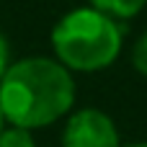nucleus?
<instances>
[{"label":"nucleus","instance_id":"nucleus-2","mask_svg":"<svg viewBox=\"0 0 147 147\" xmlns=\"http://www.w3.org/2000/svg\"><path fill=\"white\" fill-rule=\"evenodd\" d=\"M57 62L67 70L96 72L109 67L121 52V28L96 8L70 10L52 28Z\"/></svg>","mask_w":147,"mask_h":147},{"label":"nucleus","instance_id":"nucleus-4","mask_svg":"<svg viewBox=\"0 0 147 147\" xmlns=\"http://www.w3.org/2000/svg\"><path fill=\"white\" fill-rule=\"evenodd\" d=\"M96 10L106 13L109 18H132L145 8L147 0H90Z\"/></svg>","mask_w":147,"mask_h":147},{"label":"nucleus","instance_id":"nucleus-3","mask_svg":"<svg viewBox=\"0 0 147 147\" xmlns=\"http://www.w3.org/2000/svg\"><path fill=\"white\" fill-rule=\"evenodd\" d=\"M62 147H119V132L103 111L83 109L67 119Z\"/></svg>","mask_w":147,"mask_h":147},{"label":"nucleus","instance_id":"nucleus-5","mask_svg":"<svg viewBox=\"0 0 147 147\" xmlns=\"http://www.w3.org/2000/svg\"><path fill=\"white\" fill-rule=\"evenodd\" d=\"M0 147H36L34 137L28 129H18V127H10L0 132Z\"/></svg>","mask_w":147,"mask_h":147},{"label":"nucleus","instance_id":"nucleus-8","mask_svg":"<svg viewBox=\"0 0 147 147\" xmlns=\"http://www.w3.org/2000/svg\"><path fill=\"white\" fill-rule=\"evenodd\" d=\"M3 127H5V119H3V111H0V132H3Z\"/></svg>","mask_w":147,"mask_h":147},{"label":"nucleus","instance_id":"nucleus-6","mask_svg":"<svg viewBox=\"0 0 147 147\" xmlns=\"http://www.w3.org/2000/svg\"><path fill=\"white\" fill-rule=\"evenodd\" d=\"M132 65L137 72H142L147 78V34H142L134 44V52H132Z\"/></svg>","mask_w":147,"mask_h":147},{"label":"nucleus","instance_id":"nucleus-9","mask_svg":"<svg viewBox=\"0 0 147 147\" xmlns=\"http://www.w3.org/2000/svg\"><path fill=\"white\" fill-rule=\"evenodd\" d=\"M127 147H147V142H137V145H127Z\"/></svg>","mask_w":147,"mask_h":147},{"label":"nucleus","instance_id":"nucleus-7","mask_svg":"<svg viewBox=\"0 0 147 147\" xmlns=\"http://www.w3.org/2000/svg\"><path fill=\"white\" fill-rule=\"evenodd\" d=\"M8 65H10V49H8V41H5V36L0 34V78L5 75Z\"/></svg>","mask_w":147,"mask_h":147},{"label":"nucleus","instance_id":"nucleus-1","mask_svg":"<svg viewBox=\"0 0 147 147\" xmlns=\"http://www.w3.org/2000/svg\"><path fill=\"white\" fill-rule=\"evenodd\" d=\"M75 103V83L65 65L49 57H26L0 78L3 119L18 129H39L62 119Z\"/></svg>","mask_w":147,"mask_h":147}]
</instances>
